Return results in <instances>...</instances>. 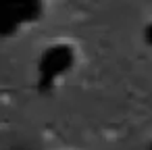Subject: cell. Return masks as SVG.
Masks as SVG:
<instances>
[{"instance_id":"6da1fadb","label":"cell","mask_w":152,"mask_h":150,"mask_svg":"<svg viewBox=\"0 0 152 150\" xmlns=\"http://www.w3.org/2000/svg\"><path fill=\"white\" fill-rule=\"evenodd\" d=\"M71 65H73V48L71 46H65V44L50 46L42 54L40 65H38V73H40L38 88H40V92H50L54 81L65 71H69Z\"/></svg>"},{"instance_id":"7a4b0ae2","label":"cell","mask_w":152,"mask_h":150,"mask_svg":"<svg viewBox=\"0 0 152 150\" xmlns=\"http://www.w3.org/2000/svg\"><path fill=\"white\" fill-rule=\"evenodd\" d=\"M40 4L25 0V2H0V36L15 34L23 23L38 19Z\"/></svg>"}]
</instances>
